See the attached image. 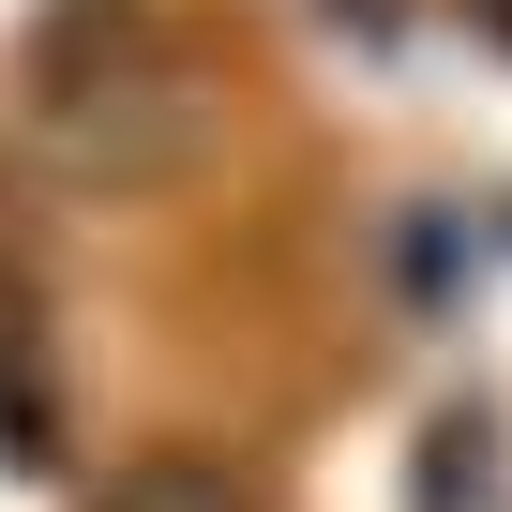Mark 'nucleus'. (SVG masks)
I'll use <instances>...</instances> for the list:
<instances>
[{
    "instance_id": "1",
    "label": "nucleus",
    "mask_w": 512,
    "mask_h": 512,
    "mask_svg": "<svg viewBox=\"0 0 512 512\" xmlns=\"http://www.w3.org/2000/svg\"><path fill=\"white\" fill-rule=\"evenodd\" d=\"M31 136H46L61 166H91V181L166 166V136H181V61H166V31L136 16V0H61V16L31 31Z\"/></svg>"
},
{
    "instance_id": "2",
    "label": "nucleus",
    "mask_w": 512,
    "mask_h": 512,
    "mask_svg": "<svg viewBox=\"0 0 512 512\" xmlns=\"http://www.w3.org/2000/svg\"><path fill=\"white\" fill-rule=\"evenodd\" d=\"M407 512H497V422H482V407H452V422L422 437V467H407Z\"/></svg>"
},
{
    "instance_id": "3",
    "label": "nucleus",
    "mask_w": 512,
    "mask_h": 512,
    "mask_svg": "<svg viewBox=\"0 0 512 512\" xmlns=\"http://www.w3.org/2000/svg\"><path fill=\"white\" fill-rule=\"evenodd\" d=\"M106 512H241V482H211V467H136Z\"/></svg>"
}]
</instances>
